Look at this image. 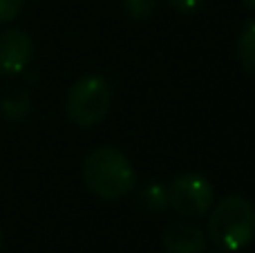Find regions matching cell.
<instances>
[{"label":"cell","mask_w":255,"mask_h":253,"mask_svg":"<svg viewBox=\"0 0 255 253\" xmlns=\"http://www.w3.org/2000/svg\"><path fill=\"white\" fill-rule=\"evenodd\" d=\"M81 179L99 200L117 202L134 191L136 170L121 150L112 146H99L81 164Z\"/></svg>","instance_id":"obj_1"},{"label":"cell","mask_w":255,"mask_h":253,"mask_svg":"<svg viewBox=\"0 0 255 253\" xmlns=\"http://www.w3.org/2000/svg\"><path fill=\"white\" fill-rule=\"evenodd\" d=\"M206 240L224 253H238L255 238V204L242 195H226L208 211Z\"/></svg>","instance_id":"obj_2"},{"label":"cell","mask_w":255,"mask_h":253,"mask_svg":"<svg viewBox=\"0 0 255 253\" xmlns=\"http://www.w3.org/2000/svg\"><path fill=\"white\" fill-rule=\"evenodd\" d=\"M112 106V90L103 76L85 74L70 88L65 99L67 117L79 128H92L106 119Z\"/></svg>","instance_id":"obj_3"},{"label":"cell","mask_w":255,"mask_h":253,"mask_svg":"<svg viewBox=\"0 0 255 253\" xmlns=\"http://www.w3.org/2000/svg\"><path fill=\"white\" fill-rule=\"evenodd\" d=\"M168 204L181 218H204L215 204L213 184L199 173L177 175L168 186Z\"/></svg>","instance_id":"obj_4"},{"label":"cell","mask_w":255,"mask_h":253,"mask_svg":"<svg viewBox=\"0 0 255 253\" xmlns=\"http://www.w3.org/2000/svg\"><path fill=\"white\" fill-rule=\"evenodd\" d=\"M34 45L27 31L22 29H4L0 31V74L16 76L25 72V67L31 61Z\"/></svg>","instance_id":"obj_5"},{"label":"cell","mask_w":255,"mask_h":253,"mask_svg":"<svg viewBox=\"0 0 255 253\" xmlns=\"http://www.w3.org/2000/svg\"><path fill=\"white\" fill-rule=\"evenodd\" d=\"M161 247L166 253H206V231L193 222H172L163 229Z\"/></svg>","instance_id":"obj_6"},{"label":"cell","mask_w":255,"mask_h":253,"mask_svg":"<svg viewBox=\"0 0 255 253\" xmlns=\"http://www.w3.org/2000/svg\"><path fill=\"white\" fill-rule=\"evenodd\" d=\"M235 56H238L242 70H247L249 74H255V18L247 20L240 29L238 43H235Z\"/></svg>","instance_id":"obj_7"},{"label":"cell","mask_w":255,"mask_h":253,"mask_svg":"<svg viewBox=\"0 0 255 253\" xmlns=\"http://www.w3.org/2000/svg\"><path fill=\"white\" fill-rule=\"evenodd\" d=\"M139 204L143 209L152 211V213H161V211L170 209V204H168V186H163L159 182L143 186L139 191Z\"/></svg>","instance_id":"obj_8"},{"label":"cell","mask_w":255,"mask_h":253,"mask_svg":"<svg viewBox=\"0 0 255 253\" xmlns=\"http://www.w3.org/2000/svg\"><path fill=\"white\" fill-rule=\"evenodd\" d=\"M2 112L9 119H22L25 115H29V94L25 90H13L2 99Z\"/></svg>","instance_id":"obj_9"},{"label":"cell","mask_w":255,"mask_h":253,"mask_svg":"<svg viewBox=\"0 0 255 253\" xmlns=\"http://www.w3.org/2000/svg\"><path fill=\"white\" fill-rule=\"evenodd\" d=\"M159 0H124V9L132 20H148L157 11Z\"/></svg>","instance_id":"obj_10"},{"label":"cell","mask_w":255,"mask_h":253,"mask_svg":"<svg viewBox=\"0 0 255 253\" xmlns=\"http://www.w3.org/2000/svg\"><path fill=\"white\" fill-rule=\"evenodd\" d=\"M22 0H0V25H7L20 13Z\"/></svg>","instance_id":"obj_11"},{"label":"cell","mask_w":255,"mask_h":253,"mask_svg":"<svg viewBox=\"0 0 255 253\" xmlns=\"http://www.w3.org/2000/svg\"><path fill=\"white\" fill-rule=\"evenodd\" d=\"M168 2H170V7L175 9V11L188 16V13L199 11V9L204 7V2H206V0H168Z\"/></svg>","instance_id":"obj_12"},{"label":"cell","mask_w":255,"mask_h":253,"mask_svg":"<svg viewBox=\"0 0 255 253\" xmlns=\"http://www.w3.org/2000/svg\"><path fill=\"white\" fill-rule=\"evenodd\" d=\"M242 2H244V7H249V9L255 11V0H242Z\"/></svg>","instance_id":"obj_13"},{"label":"cell","mask_w":255,"mask_h":253,"mask_svg":"<svg viewBox=\"0 0 255 253\" xmlns=\"http://www.w3.org/2000/svg\"><path fill=\"white\" fill-rule=\"evenodd\" d=\"M0 247H2V231H0Z\"/></svg>","instance_id":"obj_14"},{"label":"cell","mask_w":255,"mask_h":253,"mask_svg":"<svg viewBox=\"0 0 255 253\" xmlns=\"http://www.w3.org/2000/svg\"><path fill=\"white\" fill-rule=\"evenodd\" d=\"M213 253H224V251H220V249H217V251H213Z\"/></svg>","instance_id":"obj_15"}]
</instances>
